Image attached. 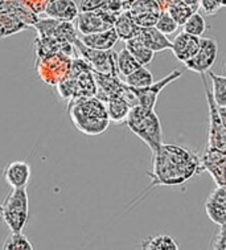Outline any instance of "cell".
<instances>
[{
    "mask_svg": "<svg viewBox=\"0 0 226 250\" xmlns=\"http://www.w3.org/2000/svg\"><path fill=\"white\" fill-rule=\"evenodd\" d=\"M203 172L205 171L200 155L195 151L183 146L163 143L152 152V171L147 172L151 178V186L145 192L160 186H183Z\"/></svg>",
    "mask_w": 226,
    "mask_h": 250,
    "instance_id": "obj_1",
    "label": "cell"
},
{
    "mask_svg": "<svg viewBox=\"0 0 226 250\" xmlns=\"http://www.w3.org/2000/svg\"><path fill=\"white\" fill-rule=\"evenodd\" d=\"M204 93L208 104V139L205 150L200 156L204 171L212 176L217 186L226 184V128L218 115V106L213 100L212 91L208 87L205 73L201 74Z\"/></svg>",
    "mask_w": 226,
    "mask_h": 250,
    "instance_id": "obj_2",
    "label": "cell"
},
{
    "mask_svg": "<svg viewBox=\"0 0 226 250\" xmlns=\"http://www.w3.org/2000/svg\"><path fill=\"white\" fill-rule=\"evenodd\" d=\"M68 113L78 131L89 137L103 134L110 126L106 104L97 96L70 101L68 102Z\"/></svg>",
    "mask_w": 226,
    "mask_h": 250,
    "instance_id": "obj_3",
    "label": "cell"
},
{
    "mask_svg": "<svg viewBox=\"0 0 226 250\" xmlns=\"http://www.w3.org/2000/svg\"><path fill=\"white\" fill-rule=\"evenodd\" d=\"M55 87L60 98L66 102L97 94V83L93 70L78 56L73 59L72 68L66 77Z\"/></svg>",
    "mask_w": 226,
    "mask_h": 250,
    "instance_id": "obj_4",
    "label": "cell"
},
{
    "mask_svg": "<svg viewBox=\"0 0 226 250\" xmlns=\"http://www.w3.org/2000/svg\"><path fill=\"white\" fill-rule=\"evenodd\" d=\"M124 123L132 134L148 146L151 152H155L163 145V127L154 109H147L141 105L132 106Z\"/></svg>",
    "mask_w": 226,
    "mask_h": 250,
    "instance_id": "obj_5",
    "label": "cell"
},
{
    "mask_svg": "<svg viewBox=\"0 0 226 250\" xmlns=\"http://www.w3.org/2000/svg\"><path fill=\"white\" fill-rule=\"evenodd\" d=\"M1 218L11 232H23L29 218V199L25 188H12L1 204Z\"/></svg>",
    "mask_w": 226,
    "mask_h": 250,
    "instance_id": "obj_6",
    "label": "cell"
},
{
    "mask_svg": "<svg viewBox=\"0 0 226 250\" xmlns=\"http://www.w3.org/2000/svg\"><path fill=\"white\" fill-rule=\"evenodd\" d=\"M74 57L63 53H50L36 57L35 68L37 76L49 86H56L66 77Z\"/></svg>",
    "mask_w": 226,
    "mask_h": 250,
    "instance_id": "obj_7",
    "label": "cell"
},
{
    "mask_svg": "<svg viewBox=\"0 0 226 250\" xmlns=\"http://www.w3.org/2000/svg\"><path fill=\"white\" fill-rule=\"evenodd\" d=\"M74 48H76L78 57H81L94 72L106 73V74H118L117 53L113 49H91L80 40V37L74 41Z\"/></svg>",
    "mask_w": 226,
    "mask_h": 250,
    "instance_id": "obj_8",
    "label": "cell"
},
{
    "mask_svg": "<svg viewBox=\"0 0 226 250\" xmlns=\"http://www.w3.org/2000/svg\"><path fill=\"white\" fill-rule=\"evenodd\" d=\"M117 16V14H113L106 9H97V11H87V12L80 11L77 16L78 33L90 35V33L107 31L114 27Z\"/></svg>",
    "mask_w": 226,
    "mask_h": 250,
    "instance_id": "obj_9",
    "label": "cell"
},
{
    "mask_svg": "<svg viewBox=\"0 0 226 250\" xmlns=\"http://www.w3.org/2000/svg\"><path fill=\"white\" fill-rule=\"evenodd\" d=\"M218 56V44L217 41L210 37H201L199 50L196 55L185 62V68L190 72L208 73L216 62Z\"/></svg>",
    "mask_w": 226,
    "mask_h": 250,
    "instance_id": "obj_10",
    "label": "cell"
},
{
    "mask_svg": "<svg viewBox=\"0 0 226 250\" xmlns=\"http://www.w3.org/2000/svg\"><path fill=\"white\" fill-rule=\"evenodd\" d=\"M183 76V72L179 70V69H175L172 70L169 74H167L165 77L159 80V81L151 83L149 86L141 87V89H135V87H131V90L134 91V94L136 97V101H138V105L143 106V107H147V109H155V105L158 102V97L162 91L165 89V87L172 83L173 81H176L177 78H180Z\"/></svg>",
    "mask_w": 226,
    "mask_h": 250,
    "instance_id": "obj_11",
    "label": "cell"
},
{
    "mask_svg": "<svg viewBox=\"0 0 226 250\" xmlns=\"http://www.w3.org/2000/svg\"><path fill=\"white\" fill-rule=\"evenodd\" d=\"M139 27H154L162 14L156 0H134L126 9Z\"/></svg>",
    "mask_w": 226,
    "mask_h": 250,
    "instance_id": "obj_12",
    "label": "cell"
},
{
    "mask_svg": "<svg viewBox=\"0 0 226 250\" xmlns=\"http://www.w3.org/2000/svg\"><path fill=\"white\" fill-rule=\"evenodd\" d=\"M33 46H35L36 57L50 55V53H63V55H68L70 57H77V52H76L74 44L63 40L61 37L37 36L33 41Z\"/></svg>",
    "mask_w": 226,
    "mask_h": 250,
    "instance_id": "obj_13",
    "label": "cell"
},
{
    "mask_svg": "<svg viewBox=\"0 0 226 250\" xmlns=\"http://www.w3.org/2000/svg\"><path fill=\"white\" fill-rule=\"evenodd\" d=\"M205 212L216 225L226 224V184L217 186L205 200Z\"/></svg>",
    "mask_w": 226,
    "mask_h": 250,
    "instance_id": "obj_14",
    "label": "cell"
},
{
    "mask_svg": "<svg viewBox=\"0 0 226 250\" xmlns=\"http://www.w3.org/2000/svg\"><path fill=\"white\" fill-rule=\"evenodd\" d=\"M200 42H201V37L183 31L177 36H175L173 41H171V50L180 62L185 64L199 50Z\"/></svg>",
    "mask_w": 226,
    "mask_h": 250,
    "instance_id": "obj_15",
    "label": "cell"
},
{
    "mask_svg": "<svg viewBox=\"0 0 226 250\" xmlns=\"http://www.w3.org/2000/svg\"><path fill=\"white\" fill-rule=\"evenodd\" d=\"M80 14V7L74 0H49L44 15L59 21H73Z\"/></svg>",
    "mask_w": 226,
    "mask_h": 250,
    "instance_id": "obj_16",
    "label": "cell"
},
{
    "mask_svg": "<svg viewBox=\"0 0 226 250\" xmlns=\"http://www.w3.org/2000/svg\"><path fill=\"white\" fill-rule=\"evenodd\" d=\"M31 167L27 162L16 160L9 163L3 171L5 183L12 188H25L31 179Z\"/></svg>",
    "mask_w": 226,
    "mask_h": 250,
    "instance_id": "obj_17",
    "label": "cell"
},
{
    "mask_svg": "<svg viewBox=\"0 0 226 250\" xmlns=\"http://www.w3.org/2000/svg\"><path fill=\"white\" fill-rule=\"evenodd\" d=\"M138 40H141L147 48L151 50L156 52H163V50L171 49V41L167 37V35H164L159 31L158 28L155 27H141V31L136 36Z\"/></svg>",
    "mask_w": 226,
    "mask_h": 250,
    "instance_id": "obj_18",
    "label": "cell"
},
{
    "mask_svg": "<svg viewBox=\"0 0 226 250\" xmlns=\"http://www.w3.org/2000/svg\"><path fill=\"white\" fill-rule=\"evenodd\" d=\"M78 37L86 46L100 50L113 49L119 40L114 28H110L107 31H102V32L90 33V35H78Z\"/></svg>",
    "mask_w": 226,
    "mask_h": 250,
    "instance_id": "obj_19",
    "label": "cell"
},
{
    "mask_svg": "<svg viewBox=\"0 0 226 250\" xmlns=\"http://www.w3.org/2000/svg\"><path fill=\"white\" fill-rule=\"evenodd\" d=\"M29 28L15 12L7 8L0 9V40L15 36Z\"/></svg>",
    "mask_w": 226,
    "mask_h": 250,
    "instance_id": "obj_20",
    "label": "cell"
},
{
    "mask_svg": "<svg viewBox=\"0 0 226 250\" xmlns=\"http://www.w3.org/2000/svg\"><path fill=\"white\" fill-rule=\"evenodd\" d=\"M113 28L115 29L119 40L123 41L134 39V37L138 36V33L141 31V27L132 20V18L127 11H122L121 14L118 15Z\"/></svg>",
    "mask_w": 226,
    "mask_h": 250,
    "instance_id": "obj_21",
    "label": "cell"
},
{
    "mask_svg": "<svg viewBox=\"0 0 226 250\" xmlns=\"http://www.w3.org/2000/svg\"><path fill=\"white\" fill-rule=\"evenodd\" d=\"M106 109H107V114H109L110 122L114 123H124L126 122L127 117L130 114L132 105L123 97H114L110 98L106 102Z\"/></svg>",
    "mask_w": 226,
    "mask_h": 250,
    "instance_id": "obj_22",
    "label": "cell"
},
{
    "mask_svg": "<svg viewBox=\"0 0 226 250\" xmlns=\"http://www.w3.org/2000/svg\"><path fill=\"white\" fill-rule=\"evenodd\" d=\"M124 42H126L124 48L138 60L139 64L143 65V66H147V65L152 62V60L155 57V52L147 48L141 40L134 37V39H130V40L124 41Z\"/></svg>",
    "mask_w": 226,
    "mask_h": 250,
    "instance_id": "obj_23",
    "label": "cell"
},
{
    "mask_svg": "<svg viewBox=\"0 0 226 250\" xmlns=\"http://www.w3.org/2000/svg\"><path fill=\"white\" fill-rule=\"evenodd\" d=\"M142 249L144 250H179L177 242L169 234H155L145 237L142 241Z\"/></svg>",
    "mask_w": 226,
    "mask_h": 250,
    "instance_id": "obj_24",
    "label": "cell"
},
{
    "mask_svg": "<svg viewBox=\"0 0 226 250\" xmlns=\"http://www.w3.org/2000/svg\"><path fill=\"white\" fill-rule=\"evenodd\" d=\"M197 11H199V7L186 4L183 0H173L167 8V12L173 18L179 27H183L184 23L189 19L190 15L195 14Z\"/></svg>",
    "mask_w": 226,
    "mask_h": 250,
    "instance_id": "obj_25",
    "label": "cell"
},
{
    "mask_svg": "<svg viewBox=\"0 0 226 250\" xmlns=\"http://www.w3.org/2000/svg\"><path fill=\"white\" fill-rule=\"evenodd\" d=\"M139 66H142V65L138 62V60L126 48H123L122 50H119L117 53V70L118 74L122 78L127 77L132 72H135Z\"/></svg>",
    "mask_w": 226,
    "mask_h": 250,
    "instance_id": "obj_26",
    "label": "cell"
},
{
    "mask_svg": "<svg viewBox=\"0 0 226 250\" xmlns=\"http://www.w3.org/2000/svg\"><path fill=\"white\" fill-rule=\"evenodd\" d=\"M208 76L212 81V96L218 107H226V77L217 76L216 73L209 70Z\"/></svg>",
    "mask_w": 226,
    "mask_h": 250,
    "instance_id": "obj_27",
    "label": "cell"
},
{
    "mask_svg": "<svg viewBox=\"0 0 226 250\" xmlns=\"http://www.w3.org/2000/svg\"><path fill=\"white\" fill-rule=\"evenodd\" d=\"M124 82L130 87H135V89H141V87L149 86L151 83H154V76L152 73L149 72L145 66H139L135 72H132L131 74H128L127 77L123 78Z\"/></svg>",
    "mask_w": 226,
    "mask_h": 250,
    "instance_id": "obj_28",
    "label": "cell"
},
{
    "mask_svg": "<svg viewBox=\"0 0 226 250\" xmlns=\"http://www.w3.org/2000/svg\"><path fill=\"white\" fill-rule=\"evenodd\" d=\"M3 250H33L32 242L23 232H11L1 246Z\"/></svg>",
    "mask_w": 226,
    "mask_h": 250,
    "instance_id": "obj_29",
    "label": "cell"
},
{
    "mask_svg": "<svg viewBox=\"0 0 226 250\" xmlns=\"http://www.w3.org/2000/svg\"><path fill=\"white\" fill-rule=\"evenodd\" d=\"M183 28H184V32L201 37L205 33V31H206V20L197 11L195 14L190 15L189 19L183 25Z\"/></svg>",
    "mask_w": 226,
    "mask_h": 250,
    "instance_id": "obj_30",
    "label": "cell"
},
{
    "mask_svg": "<svg viewBox=\"0 0 226 250\" xmlns=\"http://www.w3.org/2000/svg\"><path fill=\"white\" fill-rule=\"evenodd\" d=\"M155 27L158 28L159 31L164 35H172V33H175L177 31V23L173 20L171 15L168 14L167 11H162V14L159 16L158 21L155 24Z\"/></svg>",
    "mask_w": 226,
    "mask_h": 250,
    "instance_id": "obj_31",
    "label": "cell"
},
{
    "mask_svg": "<svg viewBox=\"0 0 226 250\" xmlns=\"http://www.w3.org/2000/svg\"><path fill=\"white\" fill-rule=\"evenodd\" d=\"M210 249L214 250H226V224L220 225V230L213 238L210 244Z\"/></svg>",
    "mask_w": 226,
    "mask_h": 250,
    "instance_id": "obj_32",
    "label": "cell"
},
{
    "mask_svg": "<svg viewBox=\"0 0 226 250\" xmlns=\"http://www.w3.org/2000/svg\"><path fill=\"white\" fill-rule=\"evenodd\" d=\"M20 1H21L24 5H27L28 8L32 9L35 14L41 15L44 14L45 7L49 0H20Z\"/></svg>",
    "mask_w": 226,
    "mask_h": 250,
    "instance_id": "obj_33",
    "label": "cell"
},
{
    "mask_svg": "<svg viewBox=\"0 0 226 250\" xmlns=\"http://www.w3.org/2000/svg\"><path fill=\"white\" fill-rule=\"evenodd\" d=\"M200 8L203 9L208 16H213V15L217 14L218 11L221 9V7L216 0H201L200 1Z\"/></svg>",
    "mask_w": 226,
    "mask_h": 250,
    "instance_id": "obj_34",
    "label": "cell"
},
{
    "mask_svg": "<svg viewBox=\"0 0 226 250\" xmlns=\"http://www.w3.org/2000/svg\"><path fill=\"white\" fill-rule=\"evenodd\" d=\"M218 115L221 118V122L224 127L226 128V107H218Z\"/></svg>",
    "mask_w": 226,
    "mask_h": 250,
    "instance_id": "obj_35",
    "label": "cell"
},
{
    "mask_svg": "<svg viewBox=\"0 0 226 250\" xmlns=\"http://www.w3.org/2000/svg\"><path fill=\"white\" fill-rule=\"evenodd\" d=\"M183 1L186 3V4L193 5V7H199L200 8V1H201V0H183Z\"/></svg>",
    "mask_w": 226,
    "mask_h": 250,
    "instance_id": "obj_36",
    "label": "cell"
},
{
    "mask_svg": "<svg viewBox=\"0 0 226 250\" xmlns=\"http://www.w3.org/2000/svg\"><path fill=\"white\" fill-rule=\"evenodd\" d=\"M216 1H217L218 4H220V7H226V0H216Z\"/></svg>",
    "mask_w": 226,
    "mask_h": 250,
    "instance_id": "obj_37",
    "label": "cell"
},
{
    "mask_svg": "<svg viewBox=\"0 0 226 250\" xmlns=\"http://www.w3.org/2000/svg\"><path fill=\"white\" fill-rule=\"evenodd\" d=\"M224 72H225V74H226V61H225V65H224Z\"/></svg>",
    "mask_w": 226,
    "mask_h": 250,
    "instance_id": "obj_38",
    "label": "cell"
},
{
    "mask_svg": "<svg viewBox=\"0 0 226 250\" xmlns=\"http://www.w3.org/2000/svg\"><path fill=\"white\" fill-rule=\"evenodd\" d=\"M0 217H1V205H0Z\"/></svg>",
    "mask_w": 226,
    "mask_h": 250,
    "instance_id": "obj_39",
    "label": "cell"
},
{
    "mask_svg": "<svg viewBox=\"0 0 226 250\" xmlns=\"http://www.w3.org/2000/svg\"><path fill=\"white\" fill-rule=\"evenodd\" d=\"M0 205H1V204H0Z\"/></svg>",
    "mask_w": 226,
    "mask_h": 250,
    "instance_id": "obj_40",
    "label": "cell"
}]
</instances>
